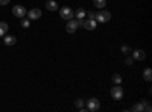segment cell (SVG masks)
Here are the masks:
<instances>
[{"instance_id":"6","label":"cell","mask_w":152,"mask_h":112,"mask_svg":"<svg viewBox=\"0 0 152 112\" xmlns=\"http://www.w3.org/2000/svg\"><path fill=\"white\" fill-rule=\"evenodd\" d=\"M87 103V111H97L100 108V102L97 100V98H90Z\"/></svg>"},{"instance_id":"16","label":"cell","mask_w":152,"mask_h":112,"mask_svg":"<svg viewBox=\"0 0 152 112\" xmlns=\"http://www.w3.org/2000/svg\"><path fill=\"white\" fill-rule=\"evenodd\" d=\"M29 26H31V20L29 18H21V27H24V29H29Z\"/></svg>"},{"instance_id":"10","label":"cell","mask_w":152,"mask_h":112,"mask_svg":"<svg viewBox=\"0 0 152 112\" xmlns=\"http://www.w3.org/2000/svg\"><path fill=\"white\" fill-rule=\"evenodd\" d=\"M46 9H49V11H58V3L55 2V0H47V2H46Z\"/></svg>"},{"instance_id":"14","label":"cell","mask_w":152,"mask_h":112,"mask_svg":"<svg viewBox=\"0 0 152 112\" xmlns=\"http://www.w3.org/2000/svg\"><path fill=\"white\" fill-rule=\"evenodd\" d=\"M143 77H145V80L151 82V79H152V70L151 68H145L143 70Z\"/></svg>"},{"instance_id":"15","label":"cell","mask_w":152,"mask_h":112,"mask_svg":"<svg viewBox=\"0 0 152 112\" xmlns=\"http://www.w3.org/2000/svg\"><path fill=\"white\" fill-rule=\"evenodd\" d=\"M75 17L78 18V20H82V18L85 17V11H84L82 8H79L78 11H76V14H75Z\"/></svg>"},{"instance_id":"2","label":"cell","mask_w":152,"mask_h":112,"mask_svg":"<svg viewBox=\"0 0 152 112\" xmlns=\"http://www.w3.org/2000/svg\"><path fill=\"white\" fill-rule=\"evenodd\" d=\"M59 15H61V18H64V20H70V18L75 17L72 8H69V6H62L59 9Z\"/></svg>"},{"instance_id":"18","label":"cell","mask_w":152,"mask_h":112,"mask_svg":"<svg viewBox=\"0 0 152 112\" xmlns=\"http://www.w3.org/2000/svg\"><path fill=\"white\" fill-rule=\"evenodd\" d=\"M93 3H94V6H97V8H104V6L107 5V0H93Z\"/></svg>"},{"instance_id":"21","label":"cell","mask_w":152,"mask_h":112,"mask_svg":"<svg viewBox=\"0 0 152 112\" xmlns=\"http://www.w3.org/2000/svg\"><path fill=\"white\" fill-rule=\"evenodd\" d=\"M125 62H126V64H128V65H132L134 59H132V58H126V59H125Z\"/></svg>"},{"instance_id":"20","label":"cell","mask_w":152,"mask_h":112,"mask_svg":"<svg viewBox=\"0 0 152 112\" xmlns=\"http://www.w3.org/2000/svg\"><path fill=\"white\" fill-rule=\"evenodd\" d=\"M122 52H123V53H129L131 48H129L128 46H122Z\"/></svg>"},{"instance_id":"4","label":"cell","mask_w":152,"mask_h":112,"mask_svg":"<svg viewBox=\"0 0 152 112\" xmlns=\"http://www.w3.org/2000/svg\"><path fill=\"white\" fill-rule=\"evenodd\" d=\"M111 97L114 98V100H120V98L123 97V90H122L120 85H116V86L111 90Z\"/></svg>"},{"instance_id":"7","label":"cell","mask_w":152,"mask_h":112,"mask_svg":"<svg viewBox=\"0 0 152 112\" xmlns=\"http://www.w3.org/2000/svg\"><path fill=\"white\" fill-rule=\"evenodd\" d=\"M26 15H28L29 20H38V18L41 17V9L34 8V9H31L29 12H26Z\"/></svg>"},{"instance_id":"11","label":"cell","mask_w":152,"mask_h":112,"mask_svg":"<svg viewBox=\"0 0 152 112\" xmlns=\"http://www.w3.org/2000/svg\"><path fill=\"white\" fill-rule=\"evenodd\" d=\"M145 103L146 102H140V103H135L131 109L134 111V112H142V111H145Z\"/></svg>"},{"instance_id":"9","label":"cell","mask_w":152,"mask_h":112,"mask_svg":"<svg viewBox=\"0 0 152 112\" xmlns=\"http://www.w3.org/2000/svg\"><path fill=\"white\" fill-rule=\"evenodd\" d=\"M132 56H134V59H137V61H143V59L146 58V53H145L143 50H140V48H137V50H134Z\"/></svg>"},{"instance_id":"3","label":"cell","mask_w":152,"mask_h":112,"mask_svg":"<svg viewBox=\"0 0 152 112\" xmlns=\"http://www.w3.org/2000/svg\"><path fill=\"white\" fill-rule=\"evenodd\" d=\"M26 9H24V6H21V5H17V6H14L12 8V14H14L15 17H18V18H23V17H26Z\"/></svg>"},{"instance_id":"5","label":"cell","mask_w":152,"mask_h":112,"mask_svg":"<svg viewBox=\"0 0 152 112\" xmlns=\"http://www.w3.org/2000/svg\"><path fill=\"white\" fill-rule=\"evenodd\" d=\"M78 27H79V26H78V20H75V18H70V20H67V26H66V30H67L69 33H75Z\"/></svg>"},{"instance_id":"17","label":"cell","mask_w":152,"mask_h":112,"mask_svg":"<svg viewBox=\"0 0 152 112\" xmlns=\"http://www.w3.org/2000/svg\"><path fill=\"white\" fill-rule=\"evenodd\" d=\"M75 105H76V108H78V109H81L82 112L85 111V109H84V105H85V102L82 100V98H78V100H76V103H75Z\"/></svg>"},{"instance_id":"13","label":"cell","mask_w":152,"mask_h":112,"mask_svg":"<svg viewBox=\"0 0 152 112\" xmlns=\"http://www.w3.org/2000/svg\"><path fill=\"white\" fill-rule=\"evenodd\" d=\"M8 23H5V21H0V36H3V35H6V32H8Z\"/></svg>"},{"instance_id":"19","label":"cell","mask_w":152,"mask_h":112,"mask_svg":"<svg viewBox=\"0 0 152 112\" xmlns=\"http://www.w3.org/2000/svg\"><path fill=\"white\" fill-rule=\"evenodd\" d=\"M113 82L116 83V85H120V82H122V77H120V74H114V76H113Z\"/></svg>"},{"instance_id":"12","label":"cell","mask_w":152,"mask_h":112,"mask_svg":"<svg viewBox=\"0 0 152 112\" xmlns=\"http://www.w3.org/2000/svg\"><path fill=\"white\" fill-rule=\"evenodd\" d=\"M15 43H17V38H15V36H12V35H11V36H9V35L5 36V44H6V46H14Z\"/></svg>"},{"instance_id":"22","label":"cell","mask_w":152,"mask_h":112,"mask_svg":"<svg viewBox=\"0 0 152 112\" xmlns=\"http://www.w3.org/2000/svg\"><path fill=\"white\" fill-rule=\"evenodd\" d=\"M9 0H0V5H8Z\"/></svg>"},{"instance_id":"8","label":"cell","mask_w":152,"mask_h":112,"mask_svg":"<svg viewBox=\"0 0 152 112\" xmlns=\"http://www.w3.org/2000/svg\"><path fill=\"white\" fill-rule=\"evenodd\" d=\"M82 26H84L87 30H94V29H96V26H97V21H96L94 18H88V20H85V21H84Z\"/></svg>"},{"instance_id":"1","label":"cell","mask_w":152,"mask_h":112,"mask_svg":"<svg viewBox=\"0 0 152 112\" xmlns=\"http://www.w3.org/2000/svg\"><path fill=\"white\" fill-rule=\"evenodd\" d=\"M110 18H111V14L108 11H99L94 15V20L99 23H107V21H110Z\"/></svg>"}]
</instances>
